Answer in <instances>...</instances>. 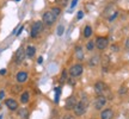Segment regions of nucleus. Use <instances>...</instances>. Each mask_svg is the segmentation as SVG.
Masks as SVG:
<instances>
[{"mask_svg": "<svg viewBox=\"0 0 129 119\" xmlns=\"http://www.w3.org/2000/svg\"><path fill=\"white\" fill-rule=\"evenodd\" d=\"M87 105H88L87 99H83L81 101H78L75 107H74V114L78 115V117L85 114V112L87 110Z\"/></svg>", "mask_w": 129, "mask_h": 119, "instance_id": "1", "label": "nucleus"}, {"mask_svg": "<svg viewBox=\"0 0 129 119\" xmlns=\"http://www.w3.org/2000/svg\"><path fill=\"white\" fill-rule=\"evenodd\" d=\"M42 30H43V22H41V20L35 22V23L32 24L31 31H30V36H31V38H36V37H38V35L42 32Z\"/></svg>", "mask_w": 129, "mask_h": 119, "instance_id": "2", "label": "nucleus"}, {"mask_svg": "<svg viewBox=\"0 0 129 119\" xmlns=\"http://www.w3.org/2000/svg\"><path fill=\"white\" fill-rule=\"evenodd\" d=\"M83 72H84L83 64L75 63V64H73V66H71L68 74L72 76V78H78V76H80V75L83 74Z\"/></svg>", "mask_w": 129, "mask_h": 119, "instance_id": "3", "label": "nucleus"}, {"mask_svg": "<svg viewBox=\"0 0 129 119\" xmlns=\"http://www.w3.org/2000/svg\"><path fill=\"white\" fill-rule=\"evenodd\" d=\"M56 20V16H54V13L51 11H47L43 13V17H42V22L43 24H46L47 26H50L53 24L55 23Z\"/></svg>", "mask_w": 129, "mask_h": 119, "instance_id": "4", "label": "nucleus"}, {"mask_svg": "<svg viewBox=\"0 0 129 119\" xmlns=\"http://www.w3.org/2000/svg\"><path fill=\"white\" fill-rule=\"evenodd\" d=\"M93 88H94V92H96L97 95H104V93L108 92V86L103 81H97L94 83V87Z\"/></svg>", "mask_w": 129, "mask_h": 119, "instance_id": "5", "label": "nucleus"}, {"mask_svg": "<svg viewBox=\"0 0 129 119\" xmlns=\"http://www.w3.org/2000/svg\"><path fill=\"white\" fill-rule=\"evenodd\" d=\"M94 43H96V48L98 50H104L109 45V39L106 37H98L94 41Z\"/></svg>", "mask_w": 129, "mask_h": 119, "instance_id": "6", "label": "nucleus"}, {"mask_svg": "<svg viewBox=\"0 0 129 119\" xmlns=\"http://www.w3.org/2000/svg\"><path fill=\"white\" fill-rule=\"evenodd\" d=\"M106 101H108V98L105 95H98L96 98V100H94L93 106H94L96 110H102L106 105Z\"/></svg>", "mask_w": 129, "mask_h": 119, "instance_id": "7", "label": "nucleus"}, {"mask_svg": "<svg viewBox=\"0 0 129 119\" xmlns=\"http://www.w3.org/2000/svg\"><path fill=\"white\" fill-rule=\"evenodd\" d=\"M77 98L74 95H71L67 98V100H66V104H64V108L67 111H72L74 110V107H75V105H77Z\"/></svg>", "mask_w": 129, "mask_h": 119, "instance_id": "8", "label": "nucleus"}, {"mask_svg": "<svg viewBox=\"0 0 129 119\" xmlns=\"http://www.w3.org/2000/svg\"><path fill=\"white\" fill-rule=\"evenodd\" d=\"M25 50H24L23 48H19L18 50L16 51V55H14V62L16 64H20L23 62L24 60H25Z\"/></svg>", "mask_w": 129, "mask_h": 119, "instance_id": "9", "label": "nucleus"}, {"mask_svg": "<svg viewBox=\"0 0 129 119\" xmlns=\"http://www.w3.org/2000/svg\"><path fill=\"white\" fill-rule=\"evenodd\" d=\"M5 105H6V107L9 108V110L11 111H17L19 107V104L17 100H14V99H12V98H9V99H6L5 100Z\"/></svg>", "mask_w": 129, "mask_h": 119, "instance_id": "10", "label": "nucleus"}, {"mask_svg": "<svg viewBox=\"0 0 129 119\" xmlns=\"http://www.w3.org/2000/svg\"><path fill=\"white\" fill-rule=\"evenodd\" d=\"M29 79V74L26 73V72H24V70H22V72H18L17 73V75H16V81L18 83H24L26 82Z\"/></svg>", "mask_w": 129, "mask_h": 119, "instance_id": "11", "label": "nucleus"}, {"mask_svg": "<svg viewBox=\"0 0 129 119\" xmlns=\"http://www.w3.org/2000/svg\"><path fill=\"white\" fill-rule=\"evenodd\" d=\"M101 119H112L114 118V111L111 108H105L101 112Z\"/></svg>", "mask_w": 129, "mask_h": 119, "instance_id": "12", "label": "nucleus"}, {"mask_svg": "<svg viewBox=\"0 0 129 119\" xmlns=\"http://www.w3.org/2000/svg\"><path fill=\"white\" fill-rule=\"evenodd\" d=\"M74 55H75V58L78 60V61H83L84 57H85V54H84V50H83V46H81V45H77V46H75Z\"/></svg>", "mask_w": 129, "mask_h": 119, "instance_id": "13", "label": "nucleus"}, {"mask_svg": "<svg viewBox=\"0 0 129 119\" xmlns=\"http://www.w3.org/2000/svg\"><path fill=\"white\" fill-rule=\"evenodd\" d=\"M36 54V48L34 45H28L26 46V49H25V56L28 57V58H32Z\"/></svg>", "mask_w": 129, "mask_h": 119, "instance_id": "14", "label": "nucleus"}, {"mask_svg": "<svg viewBox=\"0 0 129 119\" xmlns=\"http://www.w3.org/2000/svg\"><path fill=\"white\" fill-rule=\"evenodd\" d=\"M109 64H110V58L108 55H104L102 57V67H103V70L106 72L109 69Z\"/></svg>", "mask_w": 129, "mask_h": 119, "instance_id": "15", "label": "nucleus"}, {"mask_svg": "<svg viewBox=\"0 0 129 119\" xmlns=\"http://www.w3.org/2000/svg\"><path fill=\"white\" fill-rule=\"evenodd\" d=\"M29 101H30V93H29L28 91L23 92V93L20 94V102L25 105V104H28Z\"/></svg>", "mask_w": 129, "mask_h": 119, "instance_id": "16", "label": "nucleus"}, {"mask_svg": "<svg viewBox=\"0 0 129 119\" xmlns=\"http://www.w3.org/2000/svg\"><path fill=\"white\" fill-rule=\"evenodd\" d=\"M18 117L20 119H28L29 117V111L25 108V107H23V108H18Z\"/></svg>", "mask_w": 129, "mask_h": 119, "instance_id": "17", "label": "nucleus"}, {"mask_svg": "<svg viewBox=\"0 0 129 119\" xmlns=\"http://www.w3.org/2000/svg\"><path fill=\"white\" fill-rule=\"evenodd\" d=\"M99 62H101V57L96 55V56H93V57H91V58L88 60V66H90V67H96Z\"/></svg>", "mask_w": 129, "mask_h": 119, "instance_id": "18", "label": "nucleus"}, {"mask_svg": "<svg viewBox=\"0 0 129 119\" xmlns=\"http://www.w3.org/2000/svg\"><path fill=\"white\" fill-rule=\"evenodd\" d=\"M92 36V28L90 26V25H86L85 28H84V37L85 38H88V37Z\"/></svg>", "mask_w": 129, "mask_h": 119, "instance_id": "19", "label": "nucleus"}, {"mask_svg": "<svg viewBox=\"0 0 129 119\" xmlns=\"http://www.w3.org/2000/svg\"><path fill=\"white\" fill-rule=\"evenodd\" d=\"M94 48H96V43H94V41H88L87 44H86V50L87 51H93L94 50Z\"/></svg>", "mask_w": 129, "mask_h": 119, "instance_id": "20", "label": "nucleus"}, {"mask_svg": "<svg viewBox=\"0 0 129 119\" xmlns=\"http://www.w3.org/2000/svg\"><path fill=\"white\" fill-rule=\"evenodd\" d=\"M67 76H68V72L63 69L62 70V73H61V82H64V81H67Z\"/></svg>", "mask_w": 129, "mask_h": 119, "instance_id": "21", "label": "nucleus"}, {"mask_svg": "<svg viewBox=\"0 0 129 119\" xmlns=\"http://www.w3.org/2000/svg\"><path fill=\"white\" fill-rule=\"evenodd\" d=\"M127 92H128V88L125 87V86H121L120 89H118V94H120V95H123Z\"/></svg>", "mask_w": 129, "mask_h": 119, "instance_id": "22", "label": "nucleus"}, {"mask_svg": "<svg viewBox=\"0 0 129 119\" xmlns=\"http://www.w3.org/2000/svg\"><path fill=\"white\" fill-rule=\"evenodd\" d=\"M51 12L54 13V16L57 17V16H60V13H61V9L60 7H53V9H51Z\"/></svg>", "mask_w": 129, "mask_h": 119, "instance_id": "23", "label": "nucleus"}, {"mask_svg": "<svg viewBox=\"0 0 129 119\" xmlns=\"http://www.w3.org/2000/svg\"><path fill=\"white\" fill-rule=\"evenodd\" d=\"M63 31H64V26L63 25H59V28H57V36H62Z\"/></svg>", "mask_w": 129, "mask_h": 119, "instance_id": "24", "label": "nucleus"}, {"mask_svg": "<svg viewBox=\"0 0 129 119\" xmlns=\"http://www.w3.org/2000/svg\"><path fill=\"white\" fill-rule=\"evenodd\" d=\"M117 14H118V12H114V13H112V16H110V17H109V22H114V20H115V18L117 17Z\"/></svg>", "mask_w": 129, "mask_h": 119, "instance_id": "25", "label": "nucleus"}, {"mask_svg": "<svg viewBox=\"0 0 129 119\" xmlns=\"http://www.w3.org/2000/svg\"><path fill=\"white\" fill-rule=\"evenodd\" d=\"M83 17H84V12H83V11H79L78 14H77V18H78V19H81Z\"/></svg>", "mask_w": 129, "mask_h": 119, "instance_id": "26", "label": "nucleus"}, {"mask_svg": "<svg viewBox=\"0 0 129 119\" xmlns=\"http://www.w3.org/2000/svg\"><path fill=\"white\" fill-rule=\"evenodd\" d=\"M111 50L112 51H118V45H116V44H114V45H111Z\"/></svg>", "mask_w": 129, "mask_h": 119, "instance_id": "27", "label": "nucleus"}, {"mask_svg": "<svg viewBox=\"0 0 129 119\" xmlns=\"http://www.w3.org/2000/svg\"><path fill=\"white\" fill-rule=\"evenodd\" d=\"M19 91H20V87H19V86H14L13 87V92L17 93V92H19Z\"/></svg>", "mask_w": 129, "mask_h": 119, "instance_id": "28", "label": "nucleus"}, {"mask_svg": "<svg viewBox=\"0 0 129 119\" xmlns=\"http://www.w3.org/2000/svg\"><path fill=\"white\" fill-rule=\"evenodd\" d=\"M63 119H74L73 115H71V114H67V115H64Z\"/></svg>", "mask_w": 129, "mask_h": 119, "instance_id": "29", "label": "nucleus"}, {"mask_svg": "<svg viewBox=\"0 0 129 119\" xmlns=\"http://www.w3.org/2000/svg\"><path fill=\"white\" fill-rule=\"evenodd\" d=\"M77 1H78V0H73V3L71 4V9H73V7H75V5H77Z\"/></svg>", "mask_w": 129, "mask_h": 119, "instance_id": "30", "label": "nucleus"}, {"mask_svg": "<svg viewBox=\"0 0 129 119\" xmlns=\"http://www.w3.org/2000/svg\"><path fill=\"white\" fill-rule=\"evenodd\" d=\"M125 48L129 50V37L127 38V41H125Z\"/></svg>", "mask_w": 129, "mask_h": 119, "instance_id": "31", "label": "nucleus"}, {"mask_svg": "<svg viewBox=\"0 0 129 119\" xmlns=\"http://www.w3.org/2000/svg\"><path fill=\"white\" fill-rule=\"evenodd\" d=\"M23 26H20V28H19V30H18V32H17V33H16V35H17V36H18V35H20V32L23 31Z\"/></svg>", "mask_w": 129, "mask_h": 119, "instance_id": "32", "label": "nucleus"}, {"mask_svg": "<svg viewBox=\"0 0 129 119\" xmlns=\"http://www.w3.org/2000/svg\"><path fill=\"white\" fill-rule=\"evenodd\" d=\"M6 74V69H1L0 70V75H5Z\"/></svg>", "mask_w": 129, "mask_h": 119, "instance_id": "33", "label": "nucleus"}, {"mask_svg": "<svg viewBox=\"0 0 129 119\" xmlns=\"http://www.w3.org/2000/svg\"><path fill=\"white\" fill-rule=\"evenodd\" d=\"M4 96H5V93H4L3 91H1V92H0V99H3Z\"/></svg>", "mask_w": 129, "mask_h": 119, "instance_id": "34", "label": "nucleus"}, {"mask_svg": "<svg viewBox=\"0 0 129 119\" xmlns=\"http://www.w3.org/2000/svg\"><path fill=\"white\" fill-rule=\"evenodd\" d=\"M37 62H38V63H42V62H43V57H38Z\"/></svg>", "mask_w": 129, "mask_h": 119, "instance_id": "35", "label": "nucleus"}, {"mask_svg": "<svg viewBox=\"0 0 129 119\" xmlns=\"http://www.w3.org/2000/svg\"><path fill=\"white\" fill-rule=\"evenodd\" d=\"M14 1H20V0H14Z\"/></svg>", "mask_w": 129, "mask_h": 119, "instance_id": "36", "label": "nucleus"}, {"mask_svg": "<svg viewBox=\"0 0 129 119\" xmlns=\"http://www.w3.org/2000/svg\"><path fill=\"white\" fill-rule=\"evenodd\" d=\"M63 1H66V0H63Z\"/></svg>", "mask_w": 129, "mask_h": 119, "instance_id": "37", "label": "nucleus"}]
</instances>
